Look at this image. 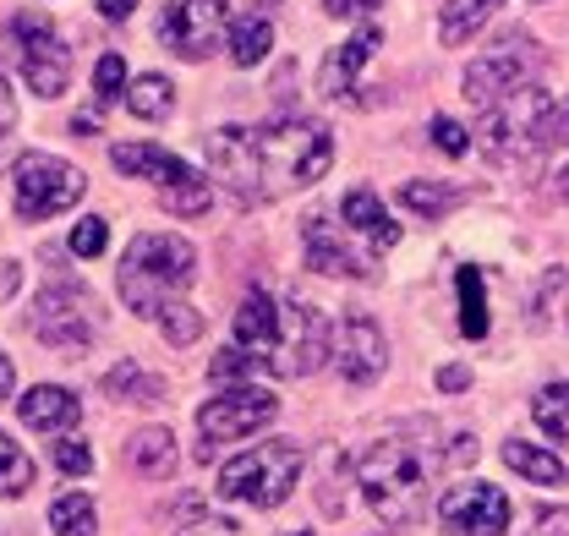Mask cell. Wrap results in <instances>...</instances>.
I'll return each mask as SVG.
<instances>
[{
    "label": "cell",
    "instance_id": "cell-1",
    "mask_svg": "<svg viewBox=\"0 0 569 536\" xmlns=\"http://www.w3.org/2000/svg\"><path fill=\"white\" fill-rule=\"evenodd\" d=\"M335 165V137L318 121H274V127H219L209 137V170L247 202H269L323 181Z\"/></svg>",
    "mask_w": 569,
    "mask_h": 536
},
{
    "label": "cell",
    "instance_id": "cell-2",
    "mask_svg": "<svg viewBox=\"0 0 569 536\" xmlns=\"http://www.w3.org/2000/svg\"><path fill=\"white\" fill-rule=\"evenodd\" d=\"M443 470V449L432 444H411V438H383L361 455L356 482H361V498L367 509L383 520V526H417L427 509H432V482Z\"/></svg>",
    "mask_w": 569,
    "mask_h": 536
},
{
    "label": "cell",
    "instance_id": "cell-3",
    "mask_svg": "<svg viewBox=\"0 0 569 536\" xmlns=\"http://www.w3.org/2000/svg\"><path fill=\"white\" fill-rule=\"evenodd\" d=\"M477 137H482V153L503 159V165L520 153H537V148H559V142H569V99L559 105L542 88H520L482 116Z\"/></svg>",
    "mask_w": 569,
    "mask_h": 536
},
{
    "label": "cell",
    "instance_id": "cell-4",
    "mask_svg": "<svg viewBox=\"0 0 569 536\" xmlns=\"http://www.w3.org/2000/svg\"><path fill=\"white\" fill-rule=\"evenodd\" d=\"M192 247L170 230H142L138 241L127 247L121 258V296L127 307L142 318H159L164 301H176L187 285H192Z\"/></svg>",
    "mask_w": 569,
    "mask_h": 536
},
{
    "label": "cell",
    "instance_id": "cell-5",
    "mask_svg": "<svg viewBox=\"0 0 569 536\" xmlns=\"http://www.w3.org/2000/svg\"><path fill=\"white\" fill-rule=\"evenodd\" d=\"M301 476V449L296 444H258L236 460L219 466V498H236V504H252V509H274L290 498Z\"/></svg>",
    "mask_w": 569,
    "mask_h": 536
},
{
    "label": "cell",
    "instance_id": "cell-6",
    "mask_svg": "<svg viewBox=\"0 0 569 536\" xmlns=\"http://www.w3.org/2000/svg\"><path fill=\"white\" fill-rule=\"evenodd\" d=\"M110 165H116L121 176H153L164 208H170V214H181V219L209 214L213 181L209 176H198L187 159H176V153L153 148V142H116V148H110Z\"/></svg>",
    "mask_w": 569,
    "mask_h": 536
},
{
    "label": "cell",
    "instance_id": "cell-7",
    "mask_svg": "<svg viewBox=\"0 0 569 536\" xmlns=\"http://www.w3.org/2000/svg\"><path fill=\"white\" fill-rule=\"evenodd\" d=\"M82 170L67 165V159H56V153H22L17 165H11V202H17V214L22 219H56V214H67L71 202L82 198Z\"/></svg>",
    "mask_w": 569,
    "mask_h": 536
},
{
    "label": "cell",
    "instance_id": "cell-8",
    "mask_svg": "<svg viewBox=\"0 0 569 536\" xmlns=\"http://www.w3.org/2000/svg\"><path fill=\"white\" fill-rule=\"evenodd\" d=\"M280 416V400L258 384H241V389H224L198 410V433H203V460H213V444H236L258 427H269Z\"/></svg>",
    "mask_w": 569,
    "mask_h": 536
},
{
    "label": "cell",
    "instance_id": "cell-9",
    "mask_svg": "<svg viewBox=\"0 0 569 536\" xmlns=\"http://www.w3.org/2000/svg\"><path fill=\"white\" fill-rule=\"evenodd\" d=\"M537 67H542V56H537L531 39H503L498 50L477 56V67H466V99H471L477 110H493L509 93H520L526 77Z\"/></svg>",
    "mask_w": 569,
    "mask_h": 536
},
{
    "label": "cell",
    "instance_id": "cell-10",
    "mask_svg": "<svg viewBox=\"0 0 569 536\" xmlns=\"http://www.w3.org/2000/svg\"><path fill=\"white\" fill-rule=\"evenodd\" d=\"M224 28H230V6L224 0H164V11H159V39L181 61L213 56V44H219Z\"/></svg>",
    "mask_w": 569,
    "mask_h": 536
},
{
    "label": "cell",
    "instance_id": "cell-11",
    "mask_svg": "<svg viewBox=\"0 0 569 536\" xmlns=\"http://www.w3.org/2000/svg\"><path fill=\"white\" fill-rule=\"evenodd\" d=\"M33 335L44 339L50 350H82L88 339L99 335V307H93V296L88 290H77V285H56V290H44L39 296V312H33Z\"/></svg>",
    "mask_w": 569,
    "mask_h": 536
},
{
    "label": "cell",
    "instance_id": "cell-12",
    "mask_svg": "<svg viewBox=\"0 0 569 536\" xmlns=\"http://www.w3.org/2000/svg\"><path fill=\"white\" fill-rule=\"evenodd\" d=\"M11 33L22 39V77H28V88L39 93V99H61L71 82V50L50 33V17H17L11 22Z\"/></svg>",
    "mask_w": 569,
    "mask_h": 536
},
{
    "label": "cell",
    "instance_id": "cell-13",
    "mask_svg": "<svg viewBox=\"0 0 569 536\" xmlns=\"http://www.w3.org/2000/svg\"><path fill=\"white\" fill-rule=\"evenodd\" d=\"M438 526L460 536H503L509 532V498L498 493L493 482H466L449 487L438 498Z\"/></svg>",
    "mask_w": 569,
    "mask_h": 536
},
{
    "label": "cell",
    "instance_id": "cell-14",
    "mask_svg": "<svg viewBox=\"0 0 569 536\" xmlns=\"http://www.w3.org/2000/svg\"><path fill=\"white\" fill-rule=\"evenodd\" d=\"M329 361L346 384H372L389 361V339L372 318H340L329 329Z\"/></svg>",
    "mask_w": 569,
    "mask_h": 536
},
{
    "label": "cell",
    "instance_id": "cell-15",
    "mask_svg": "<svg viewBox=\"0 0 569 536\" xmlns=\"http://www.w3.org/2000/svg\"><path fill=\"white\" fill-rule=\"evenodd\" d=\"M323 356H329V324H323V312H318L312 301L296 296V301L284 307V345H280L274 373H280V378H307V373L323 367Z\"/></svg>",
    "mask_w": 569,
    "mask_h": 536
},
{
    "label": "cell",
    "instance_id": "cell-16",
    "mask_svg": "<svg viewBox=\"0 0 569 536\" xmlns=\"http://www.w3.org/2000/svg\"><path fill=\"white\" fill-rule=\"evenodd\" d=\"M301 247H307V264L318 274H351V279H367L372 274V258L351 247V230H340L329 214H312L301 225Z\"/></svg>",
    "mask_w": 569,
    "mask_h": 536
},
{
    "label": "cell",
    "instance_id": "cell-17",
    "mask_svg": "<svg viewBox=\"0 0 569 536\" xmlns=\"http://www.w3.org/2000/svg\"><path fill=\"white\" fill-rule=\"evenodd\" d=\"M280 345H284V312L263 290H252V296L241 301V312H236V350H247L252 367H269V373H274Z\"/></svg>",
    "mask_w": 569,
    "mask_h": 536
},
{
    "label": "cell",
    "instance_id": "cell-18",
    "mask_svg": "<svg viewBox=\"0 0 569 536\" xmlns=\"http://www.w3.org/2000/svg\"><path fill=\"white\" fill-rule=\"evenodd\" d=\"M378 44H383L378 28H361V33H351L346 44H335V50L323 56V67H318V93H323V99H346L356 88V71L372 61Z\"/></svg>",
    "mask_w": 569,
    "mask_h": 536
},
{
    "label": "cell",
    "instance_id": "cell-19",
    "mask_svg": "<svg viewBox=\"0 0 569 536\" xmlns=\"http://www.w3.org/2000/svg\"><path fill=\"white\" fill-rule=\"evenodd\" d=\"M340 219H346V230L351 236H361L367 241V252L378 258V252H389L395 241H400V225L383 214V202H378V192L372 187H356V192H346V202H340Z\"/></svg>",
    "mask_w": 569,
    "mask_h": 536
},
{
    "label": "cell",
    "instance_id": "cell-20",
    "mask_svg": "<svg viewBox=\"0 0 569 536\" xmlns=\"http://www.w3.org/2000/svg\"><path fill=\"white\" fill-rule=\"evenodd\" d=\"M77 395L61 389V384H33L22 400H17V416H22V427H33V433H61L77 421Z\"/></svg>",
    "mask_w": 569,
    "mask_h": 536
},
{
    "label": "cell",
    "instance_id": "cell-21",
    "mask_svg": "<svg viewBox=\"0 0 569 536\" xmlns=\"http://www.w3.org/2000/svg\"><path fill=\"white\" fill-rule=\"evenodd\" d=\"M127 466L148 476V482H164L176 476V433L170 427H142L127 438Z\"/></svg>",
    "mask_w": 569,
    "mask_h": 536
},
{
    "label": "cell",
    "instance_id": "cell-22",
    "mask_svg": "<svg viewBox=\"0 0 569 536\" xmlns=\"http://www.w3.org/2000/svg\"><path fill=\"white\" fill-rule=\"evenodd\" d=\"M503 0H449L443 11H438V39L455 50V44H466V39H477V28L493 17Z\"/></svg>",
    "mask_w": 569,
    "mask_h": 536
},
{
    "label": "cell",
    "instance_id": "cell-23",
    "mask_svg": "<svg viewBox=\"0 0 569 536\" xmlns=\"http://www.w3.org/2000/svg\"><path fill=\"white\" fill-rule=\"evenodd\" d=\"M224 44H230V61H236V67H258V61L274 50V22L258 17V11H252V17H236Z\"/></svg>",
    "mask_w": 569,
    "mask_h": 536
},
{
    "label": "cell",
    "instance_id": "cell-24",
    "mask_svg": "<svg viewBox=\"0 0 569 536\" xmlns=\"http://www.w3.org/2000/svg\"><path fill=\"white\" fill-rule=\"evenodd\" d=\"M127 110H132L138 121H164V116L176 110V88H170V77H159V71L132 77V88H127Z\"/></svg>",
    "mask_w": 569,
    "mask_h": 536
},
{
    "label": "cell",
    "instance_id": "cell-25",
    "mask_svg": "<svg viewBox=\"0 0 569 536\" xmlns=\"http://www.w3.org/2000/svg\"><path fill=\"white\" fill-rule=\"evenodd\" d=\"M503 466L520 470L526 482H537V487H559L565 482V460L559 455H548V449H537V444H503Z\"/></svg>",
    "mask_w": 569,
    "mask_h": 536
},
{
    "label": "cell",
    "instance_id": "cell-26",
    "mask_svg": "<svg viewBox=\"0 0 569 536\" xmlns=\"http://www.w3.org/2000/svg\"><path fill=\"white\" fill-rule=\"evenodd\" d=\"M455 290H460V335L482 339L488 335V290H482V274H477V268H460V274H455Z\"/></svg>",
    "mask_w": 569,
    "mask_h": 536
},
{
    "label": "cell",
    "instance_id": "cell-27",
    "mask_svg": "<svg viewBox=\"0 0 569 536\" xmlns=\"http://www.w3.org/2000/svg\"><path fill=\"white\" fill-rule=\"evenodd\" d=\"M50 526H56V536H99V509L88 493H67L50 504Z\"/></svg>",
    "mask_w": 569,
    "mask_h": 536
},
{
    "label": "cell",
    "instance_id": "cell-28",
    "mask_svg": "<svg viewBox=\"0 0 569 536\" xmlns=\"http://www.w3.org/2000/svg\"><path fill=\"white\" fill-rule=\"evenodd\" d=\"M33 487V460L22 444H11V433H0V498H22Z\"/></svg>",
    "mask_w": 569,
    "mask_h": 536
},
{
    "label": "cell",
    "instance_id": "cell-29",
    "mask_svg": "<svg viewBox=\"0 0 569 536\" xmlns=\"http://www.w3.org/2000/svg\"><path fill=\"white\" fill-rule=\"evenodd\" d=\"M104 389H110V395H121V400H132V405H159L164 400V384H159V378H148V373L132 367V361H127V367H116V373L104 378Z\"/></svg>",
    "mask_w": 569,
    "mask_h": 536
},
{
    "label": "cell",
    "instance_id": "cell-30",
    "mask_svg": "<svg viewBox=\"0 0 569 536\" xmlns=\"http://www.w3.org/2000/svg\"><path fill=\"white\" fill-rule=\"evenodd\" d=\"M531 416H537V427L548 433V438H559L569 444V384H548L537 405H531Z\"/></svg>",
    "mask_w": 569,
    "mask_h": 536
},
{
    "label": "cell",
    "instance_id": "cell-31",
    "mask_svg": "<svg viewBox=\"0 0 569 536\" xmlns=\"http://www.w3.org/2000/svg\"><path fill=\"white\" fill-rule=\"evenodd\" d=\"M153 324H159V335L170 339L176 350H181V345H192V339L203 335V312H198V307H187V301H164Z\"/></svg>",
    "mask_w": 569,
    "mask_h": 536
},
{
    "label": "cell",
    "instance_id": "cell-32",
    "mask_svg": "<svg viewBox=\"0 0 569 536\" xmlns=\"http://www.w3.org/2000/svg\"><path fill=\"white\" fill-rule=\"evenodd\" d=\"M93 93H99V105L127 99V61H121V56H99V67H93Z\"/></svg>",
    "mask_w": 569,
    "mask_h": 536
},
{
    "label": "cell",
    "instance_id": "cell-33",
    "mask_svg": "<svg viewBox=\"0 0 569 536\" xmlns=\"http://www.w3.org/2000/svg\"><path fill=\"white\" fill-rule=\"evenodd\" d=\"M104 241H110V230H104V219H99V214H88V219H77V225H71V252H77V258H99V252H104Z\"/></svg>",
    "mask_w": 569,
    "mask_h": 536
},
{
    "label": "cell",
    "instance_id": "cell-34",
    "mask_svg": "<svg viewBox=\"0 0 569 536\" xmlns=\"http://www.w3.org/2000/svg\"><path fill=\"white\" fill-rule=\"evenodd\" d=\"M400 198L411 202L417 214H443V208L455 202V192H443V187H427V181H406V187H400Z\"/></svg>",
    "mask_w": 569,
    "mask_h": 536
},
{
    "label": "cell",
    "instance_id": "cell-35",
    "mask_svg": "<svg viewBox=\"0 0 569 536\" xmlns=\"http://www.w3.org/2000/svg\"><path fill=\"white\" fill-rule=\"evenodd\" d=\"M432 142L449 153V159H460V153H471V132L460 127V121H449V116H432Z\"/></svg>",
    "mask_w": 569,
    "mask_h": 536
},
{
    "label": "cell",
    "instance_id": "cell-36",
    "mask_svg": "<svg viewBox=\"0 0 569 536\" xmlns=\"http://www.w3.org/2000/svg\"><path fill=\"white\" fill-rule=\"evenodd\" d=\"M56 466L67 470V476H88V470H93V449H88L82 438H61V444H56Z\"/></svg>",
    "mask_w": 569,
    "mask_h": 536
},
{
    "label": "cell",
    "instance_id": "cell-37",
    "mask_svg": "<svg viewBox=\"0 0 569 536\" xmlns=\"http://www.w3.org/2000/svg\"><path fill=\"white\" fill-rule=\"evenodd\" d=\"M526 536H569V509H542Z\"/></svg>",
    "mask_w": 569,
    "mask_h": 536
},
{
    "label": "cell",
    "instance_id": "cell-38",
    "mask_svg": "<svg viewBox=\"0 0 569 536\" xmlns=\"http://www.w3.org/2000/svg\"><path fill=\"white\" fill-rule=\"evenodd\" d=\"M17 285H22V268L11 264V258H0V301H11V296H17Z\"/></svg>",
    "mask_w": 569,
    "mask_h": 536
},
{
    "label": "cell",
    "instance_id": "cell-39",
    "mask_svg": "<svg viewBox=\"0 0 569 536\" xmlns=\"http://www.w3.org/2000/svg\"><path fill=\"white\" fill-rule=\"evenodd\" d=\"M372 6H383V0H323L329 17H356V11H372Z\"/></svg>",
    "mask_w": 569,
    "mask_h": 536
},
{
    "label": "cell",
    "instance_id": "cell-40",
    "mask_svg": "<svg viewBox=\"0 0 569 536\" xmlns=\"http://www.w3.org/2000/svg\"><path fill=\"white\" fill-rule=\"evenodd\" d=\"M11 127H17V99H11V88L0 77V132H11Z\"/></svg>",
    "mask_w": 569,
    "mask_h": 536
},
{
    "label": "cell",
    "instance_id": "cell-41",
    "mask_svg": "<svg viewBox=\"0 0 569 536\" xmlns=\"http://www.w3.org/2000/svg\"><path fill=\"white\" fill-rule=\"evenodd\" d=\"M181 536H241V532H236L230 520H198L192 532H181Z\"/></svg>",
    "mask_w": 569,
    "mask_h": 536
},
{
    "label": "cell",
    "instance_id": "cell-42",
    "mask_svg": "<svg viewBox=\"0 0 569 536\" xmlns=\"http://www.w3.org/2000/svg\"><path fill=\"white\" fill-rule=\"evenodd\" d=\"M99 11H104L110 22H121V17H132V11H138V0H99Z\"/></svg>",
    "mask_w": 569,
    "mask_h": 536
},
{
    "label": "cell",
    "instance_id": "cell-43",
    "mask_svg": "<svg viewBox=\"0 0 569 536\" xmlns=\"http://www.w3.org/2000/svg\"><path fill=\"white\" fill-rule=\"evenodd\" d=\"M71 132H99V110H77L71 116Z\"/></svg>",
    "mask_w": 569,
    "mask_h": 536
},
{
    "label": "cell",
    "instance_id": "cell-44",
    "mask_svg": "<svg viewBox=\"0 0 569 536\" xmlns=\"http://www.w3.org/2000/svg\"><path fill=\"white\" fill-rule=\"evenodd\" d=\"M11 384H17V373H11V356H6V350H0V400H6V395H11Z\"/></svg>",
    "mask_w": 569,
    "mask_h": 536
},
{
    "label": "cell",
    "instance_id": "cell-45",
    "mask_svg": "<svg viewBox=\"0 0 569 536\" xmlns=\"http://www.w3.org/2000/svg\"><path fill=\"white\" fill-rule=\"evenodd\" d=\"M438 384H443V389H466V373H460V367H449V373H443Z\"/></svg>",
    "mask_w": 569,
    "mask_h": 536
},
{
    "label": "cell",
    "instance_id": "cell-46",
    "mask_svg": "<svg viewBox=\"0 0 569 536\" xmlns=\"http://www.w3.org/2000/svg\"><path fill=\"white\" fill-rule=\"evenodd\" d=\"M559 187H565V198H569V165H565V176H559Z\"/></svg>",
    "mask_w": 569,
    "mask_h": 536
}]
</instances>
